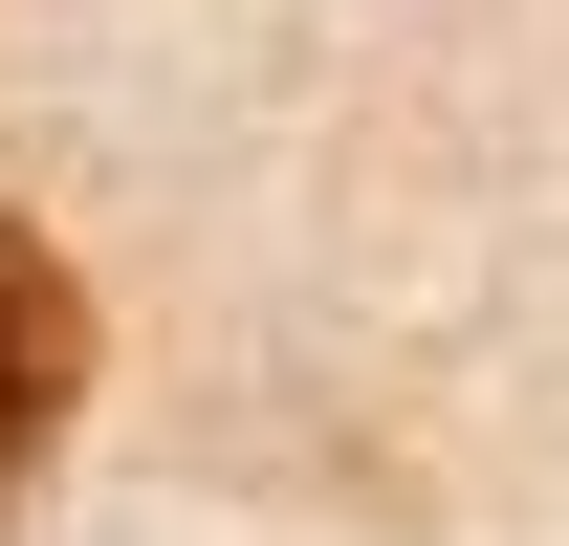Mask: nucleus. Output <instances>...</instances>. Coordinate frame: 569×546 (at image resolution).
<instances>
[{"label":"nucleus","mask_w":569,"mask_h":546,"mask_svg":"<svg viewBox=\"0 0 569 546\" xmlns=\"http://www.w3.org/2000/svg\"><path fill=\"white\" fill-rule=\"evenodd\" d=\"M88 415V284H67V241L44 219H0V503L44 481V437Z\"/></svg>","instance_id":"f257e3e1"}]
</instances>
